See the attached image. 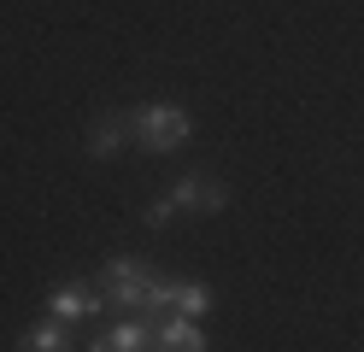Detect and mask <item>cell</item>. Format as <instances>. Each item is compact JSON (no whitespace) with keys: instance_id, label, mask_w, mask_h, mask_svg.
<instances>
[{"instance_id":"obj_8","label":"cell","mask_w":364,"mask_h":352,"mask_svg":"<svg viewBox=\"0 0 364 352\" xmlns=\"http://www.w3.org/2000/svg\"><path fill=\"white\" fill-rule=\"evenodd\" d=\"M100 311H106V299L82 294V288H59V294L48 299V317H53V323H71V329H77L82 317H100Z\"/></svg>"},{"instance_id":"obj_2","label":"cell","mask_w":364,"mask_h":352,"mask_svg":"<svg viewBox=\"0 0 364 352\" xmlns=\"http://www.w3.org/2000/svg\"><path fill=\"white\" fill-rule=\"evenodd\" d=\"M147 276H153V265L147 258H129V252H118V258H106L100 265V299H106V311L112 317H135L141 311V288H147Z\"/></svg>"},{"instance_id":"obj_3","label":"cell","mask_w":364,"mask_h":352,"mask_svg":"<svg viewBox=\"0 0 364 352\" xmlns=\"http://www.w3.org/2000/svg\"><path fill=\"white\" fill-rule=\"evenodd\" d=\"M82 147H88V159H118V153L129 147V112L95 117V124H88V135H82Z\"/></svg>"},{"instance_id":"obj_10","label":"cell","mask_w":364,"mask_h":352,"mask_svg":"<svg viewBox=\"0 0 364 352\" xmlns=\"http://www.w3.org/2000/svg\"><path fill=\"white\" fill-rule=\"evenodd\" d=\"M206 305H212V294L200 282H182L176 288V317H206Z\"/></svg>"},{"instance_id":"obj_1","label":"cell","mask_w":364,"mask_h":352,"mask_svg":"<svg viewBox=\"0 0 364 352\" xmlns=\"http://www.w3.org/2000/svg\"><path fill=\"white\" fill-rule=\"evenodd\" d=\"M188 141H194V117L182 106H141V112H129V147L176 153V147H188Z\"/></svg>"},{"instance_id":"obj_6","label":"cell","mask_w":364,"mask_h":352,"mask_svg":"<svg viewBox=\"0 0 364 352\" xmlns=\"http://www.w3.org/2000/svg\"><path fill=\"white\" fill-rule=\"evenodd\" d=\"M18 352H77V329L48 317V323H36V329L18 335Z\"/></svg>"},{"instance_id":"obj_11","label":"cell","mask_w":364,"mask_h":352,"mask_svg":"<svg viewBox=\"0 0 364 352\" xmlns=\"http://www.w3.org/2000/svg\"><path fill=\"white\" fill-rule=\"evenodd\" d=\"M171 218H176V200H153V206H147V218H141V223H147V229H165Z\"/></svg>"},{"instance_id":"obj_5","label":"cell","mask_w":364,"mask_h":352,"mask_svg":"<svg viewBox=\"0 0 364 352\" xmlns=\"http://www.w3.org/2000/svg\"><path fill=\"white\" fill-rule=\"evenodd\" d=\"M88 352H153V329L147 317H118L100 341H88Z\"/></svg>"},{"instance_id":"obj_7","label":"cell","mask_w":364,"mask_h":352,"mask_svg":"<svg viewBox=\"0 0 364 352\" xmlns=\"http://www.w3.org/2000/svg\"><path fill=\"white\" fill-rule=\"evenodd\" d=\"M153 352H206V335H200L194 317H165L153 335Z\"/></svg>"},{"instance_id":"obj_4","label":"cell","mask_w":364,"mask_h":352,"mask_svg":"<svg viewBox=\"0 0 364 352\" xmlns=\"http://www.w3.org/2000/svg\"><path fill=\"white\" fill-rule=\"evenodd\" d=\"M176 211H223V206H230V188H223V182H212L206 171H194V176H182L176 182Z\"/></svg>"},{"instance_id":"obj_9","label":"cell","mask_w":364,"mask_h":352,"mask_svg":"<svg viewBox=\"0 0 364 352\" xmlns=\"http://www.w3.org/2000/svg\"><path fill=\"white\" fill-rule=\"evenodd\" d=\"M176 288H182V282H171V276H147V288H141V311H135V317H159V323H165V317H176Z\"/></svg>"}]
</instances>
